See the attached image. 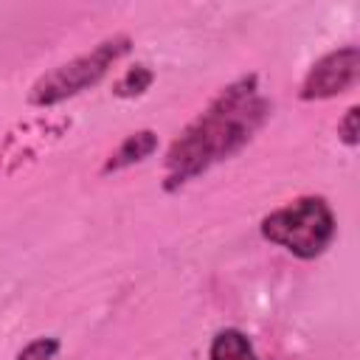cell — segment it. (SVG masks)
<instances>
[{
    "mask_svg": "<svg viewBox=\"0 0 360 360\" xmlns=\"http://www.w3.org/2000/svg\"><path fill=\"white\" fill-rule=\"evenodd\" d=\"M152 79H155V73H152L146 65H135V68H129V70L118 79V84H115V96H121V98L141 96L143 90H149Z\"/></svg>",
    "mask_w": 360,
    "mask_h": 360,
    "instance_id": "obj_7",
    "label": "cell"
},
{
    "mask_svg": "<svg viewBox=\"0 0 360 360\" xmlns=\"http://www.w3.org/2000/svg\"><path fill=\"white\" fill-rule=\"evenodd\" d=\"M56 352H59V340L56 338H37L17 354V360H53Z\"/></svg>",
    "mask_w": 360,
    "mask_h": 360,
    "instance_id": "obj_8",
    "label": "cell"
},
{
    "mask_svg": "<svg viewBox=\"0 0 360 360\" xmlns=\"http://www.w3.org/2000/svg\"><path fill=\"white\" fill-rule=\"evenodd\" d=\"M270 104L259 96L256 76L228 84L200 112L166 155V188L174 191L200 172L239 152L267 118Z\"/></svg>",
    "mask_w": 360,
    "mask_h": 360,
    "instance_id": "obj_1",
    "label": "cell"
},
{
    "mask_svg": "<svg viewBox=\"0 0 360 360\" xmlns=\"http://www.w3.org/2000/svg\"><path fill=\"white\" fill-rule=\"evenodd\" d=\"M129 51V37L127 34H115L104 42H98L93 51L48 70L45 76H39L28 93V101L37 107H51L59 104L87 87H93L124 53Z\"/></svg>",
    "mask_w": 360,
    "mask_h": 360,
    "instance_id": "obj_3",
    "label": "cell"
},
{
    "mask_svg": "<svg viewBox=\"0 0 360 360\" xmlns=\"http://www.w3.org/2000/svg\"><path fill=\"white\" fill-rule=\"evenodd\" d=\"M208 360H256L250 340L239 329H222L214 335Z\"/></svg>",
    "mask_w": 360,
    "mask_h": 360,
    "instance_id": "obj_6",
    "label": "cell"
},
{
    "mask_svg": "<svg viewBox=\"0 0 360 360\" xmlns=\"http://www.w3.org/2000/svg\"><path fill=\"white\" fill-rule=\"evenodd\" d=\"M338 132H340V138H343L349 146L357 143V135H360V110H357V107H349V110H346V118L338 124Z\"/></svg>",
    "mask_w": 360,
    "mask_h": 360,
    "instance_id": "obj_9",
    "label": "cell"
},
{
    "mask_svg": "<svg viewBox=\"0 0 360 360\" xmlns=\"http://www.w3.org/2000/svg\"><path fill=\"white\" fill-rule=\"evenodd\" d=\"M357 76H360V51L354 45H346L312 65V70L301 84V98L312 101V98L340 96L349 87H354Z\"/></svg>",
    "mask_w": 360,
    "mask_h": 360,
    "instance_id": "obj_4",
    "label": "cell"
},
{
    "mask_svg": "<svg viewBox=\"0 0 360 360\" xmlns=\"http://www.w3.org/2000/svg\"><path fill=\"white\" fill-rule=\"evenodd\" d=\"M262 236L298 259L321 256L335 239V214L323 197H298L262 219Z\"/></svg>",
    "mask_w": 360,
    "mask_h": 360,
    "instance_id": "obj_2",
    "label": "cell"
},
{
    "mask_svg": "<svg viewBox=\"0 0 360 360\" xmlns=\"http://www.w3.org/2000/svg\"><path fill=\"white\" fill-rule=\"evenodd\" d=\"M158 149V135L152 129H141V132H132L124 138V143L110 155V160L104 163V172H118V169H127L143 158H149L152 152Z\"/></svg>",
    "mask_w": 360,
    "mask_h": 360,
    "instance_id": "obj_5",
    "label": "cell"
}]
</instances>
